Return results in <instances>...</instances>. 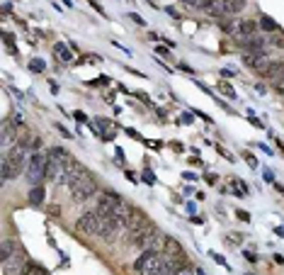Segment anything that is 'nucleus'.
Listing matches in <instances>:
<instances>
[{
  "instance_id": "obj_6",
  "label": "nucleus",
  "mask_w": 284,
  "mask_h": 275,
  "mask_svg": "<svg viewBox=\"0 0 284 275\" xmlns=\"http://www.w3.org/2000/svg\"><path fill=\"white\" fill-rule=\"evenodd\" d=\"M5 163L10 166L15 171V176H20L25 168H27V163H29V156H27V151H25V146H13L10 151H8V156L3 158Z\"/></svg>"
},
{
  "instance_id": "obj_23",
  "label": "nucleus",
  "mask_w": 284,
  "mask_h": 275,
  "mask_svg": "<svg viewBox=\"0 0 284 275\" xmlns=\"http://www.w3.org/2000/svg\"><path fill=\"white\" fill-rule=\"evenodd\" d=\"M29 69L34 71V73H41V71L46 69V64H44V61H41V59H34V61H32V64H29Z\"/></svg>"
},
{
  "instance_id": "obj_9",
  "label": "nucleus",
  "mask_w": 284,
  "mask_h": 275,
  "mask_svg": "<svg viewBox=\"0 0 284 275\" xmlns=\"http://www.w3.org/2000/svg\"><path fill=\"white\" fill-rule=\"evenodd\" d=\"M267 64H270V59H267V51L243 54V66H245V69H250V71H257V73H262Z\"/></svg>"
},
{
  "instance_id": "obj_14",
  "label": "nucleus",
  "mask_w": 284,
  "mask_h": 275,
  "mask_svg": "<svg viewBox=\"0 0 284 275\" xmlns=\"http://www.w3.org/2000/svg\"><path fill=\"white\" fill-rule=\"evenodd\" d=\"M221 29H224L226 34H231L233 39H241V20H233V17H231V20H224V22H221Z\"/></svg>"
},
{
  "instance_id": "obj_35",
  "label": "nucleus",
  "mask_w": 284,
  "mask_h": 275,
  "mask_svg": "<svg viewBox=\"0 0 284 275\" xmlns=\"http://www.w3.org/2000/svg\"><path fill=\"white\" fill-rule=\"evenodd\" d=\"M236 214H238V219H243V222H250V214H248V212H243V209H238V212H236Z\"/></svg>"
},
{
  "instance_id": "obj_11",
  "label": "nucleus",
  "mask_w": 284,
  "mask_h": 275,
  "mask_svg": "<svg viewBox=\"0 0 284 275\" xmlns=\"http://www.w3.org/2000/svg\"><path fill=\"white\" fill-rule=\"evenodd\" d=\"M265 37H260V34H255V37H248V39H238V46L243 49L245 54H255V51H265Z\"/></svg>"
},
{
  "instance_id": "obj_43",
  "label": "nucleus",
  "mask_w": 284,
  "mask_h": 275,
  "mask_svg": "<svg viewBox=\"0 0 284 275\" xmlns=\"http://www.w3.org/2000/svg\"><path fill=\"white\" fill-rule=\"evenodd\" d=\"M182 3H185L187 8H194V3H197V0H182Z\"/></svg>"
},
{
  "instance_id": "obj_18",
  "label": "nucleus",
  "mask_w": 284,
  "mask_h": 275,
  "mask_svg": "<svg viewBox=\"0 0 284 275\" xmlns=\"http://www.w3.org/2000/svg\"><path fill=\"white\" fill-rule=\"evenodd\" d=\"M257 22H260V29H262V32H272V34H274V32H279V25L272 20L270 15H260V20H257Z\"/></svg>"
},
{
  "instance_id": "obj_27",
  "label": "nucleus",
  "mask_w": 284,
  "mask_h": 275,
  "mask_svg": "<svg viewBox=\"0 0 284 275\" xmlns=\"http://www.w3.org/2000/svg\"><path fill=\"white\" fill-rule=\"evenodd\" d=\"M272 44H274V46H282L284 49V34H279V32H274V37H272Z\"/></svg>"
},
{
  "instance_id": "obj_44",
  "label": "nucleus",
  "mask_w": 284,
  "mask_h": 275,
  "mask_svg": "<svg viewBox=\"0 0 284 275\" xmlns=\"http://www.w3.org/2000/svg\"><path fill=\"white\" fill-rule=\"evenodd\" d=\"M194 275H206V273H204L202 268H194Z\"/></svg>"
},
{
  "instance_id": "obj_38",
  "label": "nucleus",
  "mask_w": 284,
  "mask_h": 275,
  "mask_svg": "<svg viewBox=\"0 0 284 275\" xmlns=\"http://www.w3.org/2000/svg\"><path fill=\"white\" fill-rule=\"evenodd\" d=\"M173 275H192V265H187V268H182V270H177Z\"/></svg>"
},
{
  "instance_id": "obj_7",
  "label": "nucleus",
  "mask_w": 284,
  "mask_h": 275,
  "mask_svg": "<svg viewBox=\"0 0 284 275\" xmlns=\"http://www.w3.org/2000/svg\"><path fill=\"white\" fill-rule=\"evenodd\" d=\"M119 229H124L122 222L117 217H102V229H100V239L105 244H114L117 236H119Z\"/></svg>"
},
{
  "instance_id": "obj_19",
  "label": "nucleus",
  "mask_w": 284,
  "mask_h": 275,
  "mask_svg": "<svg viewBox=\"0 0 284 275\" xmlns=\"http://www.w3.org/2000/svg\"><path fill=\"white\" fill-rule=\"evenodd\" d=\"M224 5H226V15H238L245 10V0H224Z\"/></svg>"
},
{
  "instance_id": "obj_34",
  "label": "nucleus",
  "mask_w": 284,
  "mask_h": 275,
  "mask_svg": "<svg viewBox=\"0 0 284 275\" xmlns=\"http://www.w3.org/2000/svg\"><path fill=\"white\" fill-rule=\"evenodd\" d=\"M245 161H248V166H250V168H257V161H255V156H250V153H248V156H245Z\"/></svg>"
},
{
  "instance_id": "obj_33",
  "label": "nucleus",
  "mask_w": 284,
  "mask_h": 275,
  "mask_svg": "<svg viewBox=\"0 0 284 275\" xmlns=\"http://www.w3.org/2000/svg\"><path fill=\"white\" fill-rule=\"evenodd\" d=\"M134 95H136V97H141V100H144L146 105H151V97H149V93H144V90H136Z\"/></svg>"
},
{
  "instance_id": "obj_29",
  "label": "nucleus",
  "mask_w": 284,
  "mask_h": 275,
  "mask_svg": "<svg viewBox=\"0 0 284 275\" xmlns=\"http://www.w3.org/2000/svg\"><path fill=\"white\" fill-rule=\"evenodd\" d=\"M129 17H131V20H134L136 25H138V27H146V20H144V17H141V15H136V13H131V15H129Z\"/></svg>"
},
{
  "instance_id": "obj_4",
  "label": "nucleus",
  "mask_w": 284,
  "mask_h": 275,
  "mask_svg": "<svg viewBox=\"0 0 284 275\" xmlns=\"http://www.w3.org/2000/svg\"><path fill=\"white\" fill-rule=\"evenodd\" d=\"M122 195L114 193V190H102V193L97 195V205L95 209L100 212V217H114V212H117V207L122 205Z\"/></svg>"
},
{
  "instance_id": "obj_40",
  "label": "nucleus",
  "mask_w": 284,
  "mask_h": 275,
  "mask_svg": "<svg viewBox=\"0 0 284 275\" xmlns=\"http://www.w3.org/2000/svg\"><path fill=\"white\" fill-rule=\"evenodd\" d=\"M274 88H277V93H279V95H284V78H282V81H279V83H277Z\"/></svg>"
},
{
  "instance_id": "obj_13",
  "label": "nucleus",
  "mask_w": 284,
  "mask_h": 275,
  "mask_svg": "<svg viewBox=\"0 0 284 275\" xmlns=\"http://www.w3.org/2000/svg\"><path fill=\"white\" fill-rule=\"evenodd\" d=\"M257 32H260V22L257 20H241V39L255 37Z\"/></svg>"
},
{
  "instance_id": "obj_26",
  "label": "nucleus",
  "mask_w": 284,
  "mask_h": 275,
  "mask_svg": "<svg viewBox=\"0 0 284 275\" xmlns=\"http://www.w3.org/2000/svg\"><path fill=\"white\" fill-rule=\"evenodd\" d=\"M226 244H233V246H241V244H243V234H231L229 239H226Z\"/></svg>"
},
{
  "instance_id": "obj_24",
  "label": "nucleus",
  "mask_w": 284,
  "mask_h": 275,
  "mask_svg": "<svg viewBox=\"0 0 284 275\" xmlns=\"http://www.w3.org/2000/svg\"><path fill=\"white\" fill-rule=\"evenodd\" d=\"M219 90H221V93H224V95H229L231 100H233V97H236V93H233V88H231L229 83H219Z\"/></svg>"
},
{
  "instance_id": "obj_31",
  "label": "nucleus",
  "mask_w": 284,
  "mask_h": 275,
  "mask_svg": "<svg viewBox=\"0 0 284 275\" xmlns=\"http://www.w3.org/2000/svg\"><path fill=\"white\" fill-rule=\"evenodd\" d=\"M262 178H265V183H274V173H272L270 168H265L262 171Z\"/></svg>"
},
{
  "instance_id": "obj_1",
  "label": "nucleus",
  "mask_w": 284,
  "mask_h": 275,
  "mask_svg": "<svg viewBox=\"0 0 284 275\" xmlns=\"http://www.w3.org/2000/svg\"><path fill=\"white\" fill-rule=\"evenodd\" d=\"M134 270H136L138 275H173L170 270H168V265H165V258H163V253L153 251V248L144 251V253H141V256L136 258Z\"/></svg>"
},
{
  "instance_id": "obj_16",
  "label": "nucleus",
  "mask_w": 284,
  "mask_h": 275,
  "mask_svg": "<svg viewBox=\"0 0 284 275\" xmlns=\"http://www.w3.org/2000/svg\"><path fill=\"white\" fill-rule=\"evenodd\" d=\"M44 197H46L44 188H41V185H34V188L29 190V205H32V207H41V205H44Z\"/></svg>"
},
{
  "instance_id": "obj_5",
  "label": "nucleus",
  "mask_w": 284,
  "mask_h": 275,
  "mask_svg": "<svg viewBox=\"0 0 284 275\" xmlns=\"http://www.w3.org/2000/svg\"><path fill=\"white\" fill-rule=\"evenodd\" d=\"M76 229L83 232V234H88V236H100V229H102V217H100V212L93 209V212L81 214L78 222H76Z\"/></svg>"
},
{
  "instance_id": "obj_20",
  "label": "nucleus",
  "mask_w": 284,
  "mask_h": 275,
  "mask_svg": "<svg viewBox=\"0 0 284 275\" xmlns=\"http://www.w3.org/2000/svg\"><path fill=\"white\" fill-rule=\"evenodd\" d=\"M20 275H46V270H44L41 265H37V263L27 261L22 268H20Z\"/></svg>"
},
{
  "instance_id": "obj_15",
  "label": "nucleus",
  "mask_w": 284,
  "mask_h": 275,
  "mask_svg": "<svg viewBox=\"0 0 284 275\" xmlns=\"http://www.w3.org/2000/svg\"><path fill=\"white\" fill-rule=\"evenodd\" d=\"M13 256H17V246H15L10 239H5V241H3V246H0V261L8 263Z\"/></svg>"
},
{
  "instance_id": "obj_10",
  "label": "nucleus",
  "mask_w": 284,
  "mask_h": 275,
  "mask_svg": "<svg viewBox=\"0 0 284 275\" xmlns=\"http://www.w3.org/2000/svg\"><path fill=\"white\" fill-rule=\"evenodd\" d=\"M97 195H100V188H97V183H95V180H90V183L81 185L78 190H73V193H70V200H73V202H85V200L97 197Z\"/></svg>"
},
{
  "instance_id": "obj_36",
  "label": "nucleus",
  "mask_w": 284,
  "mask_h": 275,
  "mask_svg": "<svg viewBox=\"0 0 284 275\" xmlns=\"http://www.w3.org/2000/svg\"><path fill=\"white\" fill-rule=\"evenodd\" d=\"M144 178H146V183H149V185H153V183H156V176H153L151 171H146V176H144Z\"/></svg>"
},
{
  "instance_id": "obj_37",
  "label": "nucleus",
  "mask_w": 284,
  "mask_h": 275,
  "mask_svg": "<svg viewBox=\"0 0 284 275\" xmlns=\"http://www.w3.org/2000/svg\"><path fill=\"white\" fill-rule=\"evenodd\" d=\"M204 180H206L209 185H214V183H217V176H214V173H206V176H204Z\"/></svg>"
},
{
  "instance_id": "obj_8",
  "label": "nucleus",
  "mask_w": 284,
  "mask_h": 275,
  "mask_svg": "<svg viewBox=\"0 0 284 275\" xmlns=\"http://www.w3.org/2000/svg\"><path fill=\"white\" fill-rule=\"evenodd\" d=\"M262 78L272 85H277V83L284 78V59H270V64L265 66V71L260 73Z\"/></svg>"
},
{
  "instance_id": "obj_28",
  "label": "nucleus",
  "mask_w": 284,
  "mask_h": 275,
  "mask_svg": "<svg viewBox=\"0 0 284 275\" xmlns=\"http://www.w3.org/2000/svg\"><path fill=\"white\" fill-rule=\"evenodd\" d=\"M211 258H214V261H217L219 265H224V268H229V270H231V265H229V263H226V258H224L221 253H211Z\"/></svg>"
},
{
  "instance_id": "obj_21",
  "label": "nucleus",
  "mask_w": 284,
  "mask_h": 275,
  "mask_svg": "<svg viewBox=\"0 0 284 275\" xmlns=\"http://www.w3.org/2000/svg\"><path fill=\"white\" fill-rule=\"evenodd\" d=\"M219 3H224V0H197L192 10H204V13H209V10H214V8H217Z\"/></svg>"
},
{
  "instance_id": "obj_2",
  "label": "nucleus",
  "mask_w": 284,
  "mask_h": 275,
  "mask_svg": "<svg viewBox=\"0 0 284 275\" xmlns=\"http://www.w3.org/2000/svg\"><path fill=\"white\" fill-rule=\"evenodd\" d=\"M46 166H49V156L46 153L34 151L29 156V163H27V180L29 185H41V180H46Z\"/></svg>"
},
{
  "instance_id": "obj_32",
  "label": "nucleus",
  "mask_w": 284,
  "mask_h": 275,
  "mask_svg": "<svg viewBox=\"0 0 284 275\" xmlns=\"http://www.w3.org/2000/svg\"><path fill=\"white\" fill-rule=\"evenodd\" d=\"M243 258H245L248 263H255V261H257V256L253 253V251H243Z\"/></svg>"
},
{
  "instance_id": "obj_42",
  "label": "nucleus",
  "mask_w": 284,
  "mask_h": 275,
  "mask_svg": "<svg viewBox=\"0 0 284 275\" xmlns=\"http://www.w3.org/2000/svg\"><path fill=\"white\" fill-rule=\"evenodd\" d=\"M182 178H185V180H197V176H194V173H185Z\"/></svg>"
},
{
  "instance_id": "obj_25",
  "label": "nucleus",
  "mask_w": 284,
  "mask_h": 275,
  "mask_svg": "<svg viewBox=\"0 0 284 275\" xmlns=\"http://www.w3.org/2000/svg\"><path fill=\"white\" fill-rule=\"evenodd\" d=\"M10 141H13V132H10V127L5 124V127H3V146H8Z\"/></svg>"
},
{
  "instance_id": "obj_3",
  "label": "nucleus",
  "mask_w": 284,
  "mask_h": 275,
  "mask_svg": "<svg viewBox=\"0 0 284 275\" xmlns=\"http://www.w3.org/2000/svg\"><path fill=\"white\" fill-rule=\"evenodd\" d=\"M90 180H93V173H90V171H88L81 161H70V163H68L66 183H63V185L70 188V193H73V190H78V188L85 185V183H90Z\"/></svg>"
},
{
  "instance_id": "obj_30",
  "label": "nucleus",
  "mask_w": 284,
  "mask_h": 275,
  "mask_svg": "<svg viewBox=\"0 0 284 275\" xmlns=\"http://www.w3.org/2000/svg\"><path fill=\"white\" fill-rule=\"evenodd\" d=\"M88 3H90V5H93L95 10H97V13L102 15V17H107V13H105V8H102V5H100V3H97V0H88Z\"/></svg>"
},
{
  "instance_id": "obj_12",
  "label": "nucleus",
  "mask_w": 284,
  "mask_h": 275,
  "mask_svg": "<svg viewBox=\"0 0 284 275\" xmlns=\"http://www.w3.org/2000/svg\"><path fill=\"white\" fill-rule=\"evenodd\" d=\"M163 256H173V258H187L185 248H182V244L177 241L175 236H168V241H165V251H163Z\"/></svg>"
},
{
  "instance_id": "obj_39",
  "label": "nucleus",
  "mask_w": 284,
  "mask_h": 275,
  "mask_svg": "<svg viewBox=\"0 0 284 275\" xmlns=\"http://www.w3.org/2000/svg\"><path fill=\"white\" fill-rule=\"evenodd\" d=\"M32 149H34V151H39V149H41V139H39V137L32 141Z\"/></svg>"
},
{
  "instance_id": "obj_22",
  "label": "nucleus",
  "mask_w": 284,
  "mask_h": 275,
  "mask_svg": "<svg viewBox=\"0 0 284 275\" xmlns=\"http://www.w3.org/2000/svg\"><path fill=\"white\" fill-rule=\"evenodd\" d=\"M49 153H54L56 158H61V161H73V158H70V153L66 151V149H63V146H51V149H49Z\"/></svg>"
},
{
  "instance_id": "obj_41",
  "label": "nucleus",
  "mask_w": 284,
  "mask_h": 275,
  "mask_svg": "<svg viewBox=\"0 0 284 275\" xmlns=\"http://www.w3.org/2000/svg\"><path fill=\"white\" fill-rule=\"evenodd\" d=\"M73 117H76V120H78V122H85V115H83V112H76V115H73Z\"/></svg>"
},
{
  "instance_id": "obj_17",
  "label": "nucleus",
  "mask_w": 284,
  "mask_h": 275,
  "mask_svg": "<svg viewBox=\"0 0 284 275\" xmlns=\"http://www.w3.org/2000/svg\"><path fill=\"white\" fill-rule=\"evenodd\" d=\"M54 56H58L63 64H70L73 61V54L68 51V46L63 44V41H56V46H54Z\"/></svg>"
}]
</instances>
